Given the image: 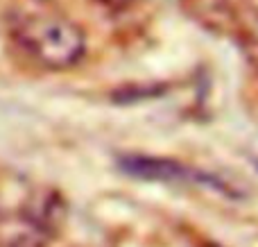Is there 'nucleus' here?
Here are the masks:
<instances>
[{
  "instance_id": "obj_1",
  "label": "nucleus",
  "mask_w": 258,
  "mask_h": 247,
  "mask_svg": "<svg viewBox=\"0 0 258 247\" xmlns=\"http://www.w3.org/2000/svg\"><path fill=\"white\" fill-rule=\"evenodd\" d=\"M18 48L50 71H66L84 59L86 34L77 23L57 14H27L12 25Z\"/></svg>"
},
{
  "instance_id": "obj_2",
  "label": "nucleus",
  "mask_w": 258,
  "mask_h": 247,
  "mask_svg": "<svg viewBox=\"0 0 258 247\" xmlns=\"http://www.w3.org/2000/svg\"><path fill=\"white\" fill-rule=\"evenodd\" d=\"M118 166L132 177H141V179H152V181H213L209 175L197 172L192 168L183 166L179 161H170V159H156V157H145V154H127L120 157Z\"/></svg>"
},
{
  "instance_id": "obj_3",
  "label": "nucleus",
  "mask_w": 258,
  "mask_h": 247,
  "mask_svg": "<svg viewBox=\"0 0 258 247\" xmlns=\"http://www.w3.org/2000/svg\"><path fill=\"white\" fill-rule=\"evenodd\" d=\"M52 240L54 236L23 209L14 213L0 211V247H48Z\"/></svg>"
},
{
  "instance_id": "obj_4",
  "label": "nucleus",
  "mask_w": 258,
  "mask_h": 247,
  "mask_svg": "<svg viewBox=\"0 0 258 247\" xmlns=\"http://www.w3.org/2000/svg\"><path fill=\"white\" fill-rule=\"evenodd\" d=\"M21 209L32 218V220H36L41 227H45L54 238L59 236L61 227L66 225V216H68L66 200H63L61 193L54 189L32 191Z\"/></svg>"
},
{
  "instance_id": "obj_5",
  "label": "nucleus",
  "mask_w": 258,
  "mask_h": 247,
  "mask_svg": "<svg viewBox=\"0 0 258 247\" xmlns=\"http://www.w3.org/2000/svg\"><path fill=\"white\" fill-rule=\"evenodd\" d=\"M98 3H102L104 7H109V9H125L134 0H98Z\"/></svg>"
},
{
  "instance_id": "obj_6",
  "label": "nucleus",
  "mask_w": 258,
  "mask_h": 247,
  "mask_svg": "<svg viewBox=\"0 0 258 247\" xmlns=\"http://www.w3.org/2000/svg\"><path fill=\"white\" fill-rule=\"evenodd\" d=\"M34 3H52V0H34Z\"/></svg>"
}]
</instances>
